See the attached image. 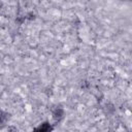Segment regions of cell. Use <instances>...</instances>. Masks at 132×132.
Here are the masks:
<instances>
[{
  "instance_id": "1",
  "label": "cell",
  "mask_w": 132,
  "mask_h": 132,
  "mask_svg": "<svg viewBox=\"0 0 132 132\" xmlns=\"http://www.w3.org/2000/svg\"><path fill=\"white\" fill-rule=\"evenodd\" d=\"M54 124L50 123L48 121H44L40 124H38L33 130L32 132H53L54 131Z\"/></svg>"
},
{
  "instance_id": "2",
  "label": "cell",
  "mask_w": 132,
  "mask_h": 132,
  "mask_svg": "<svg viewBox=\"0 0 132 132\" xmlns=\"http://www.w3.org/2000/svg\"><path fill=\"white\" fill-rule=\"evenodd\" d=\"M11 119V114L8 111L0 109V130H3Z\"/></svg>"
},
{
  "instance_id": "3",
  "label": "cell",
  "mask_w": 132,
  "mask_h": 132,
  "mask_svg": "<svg viewBox=\"0 0 132 132\" xmlns=\"http://www.w3.org/2000/svg\"><path fill=\"white\" fill-rule=\"evenodd\" d=\"M53 119L56 123H59L63 118H64V108L62 106H56L53 108Z\"/></svg>"
}]
</instances>
